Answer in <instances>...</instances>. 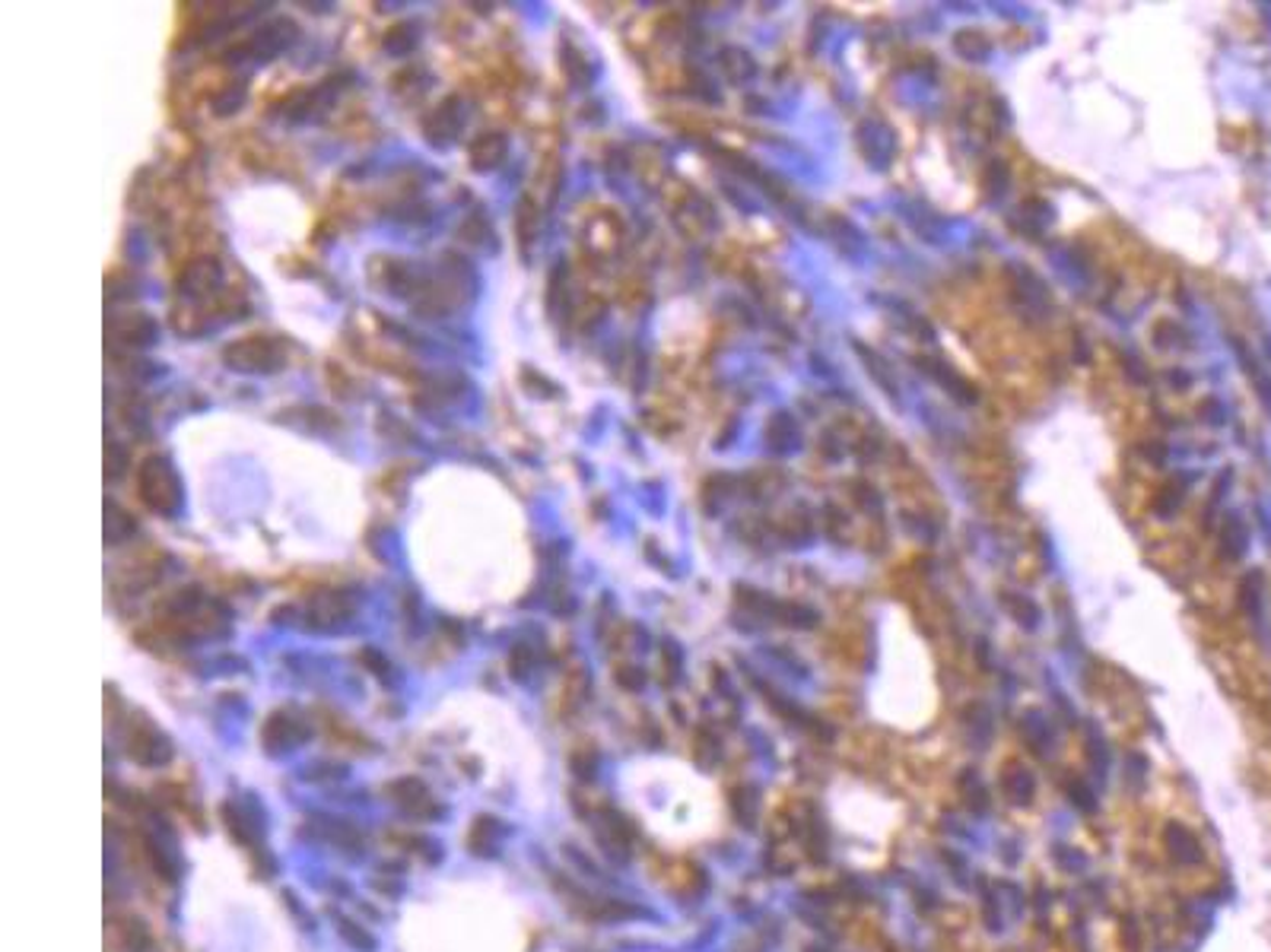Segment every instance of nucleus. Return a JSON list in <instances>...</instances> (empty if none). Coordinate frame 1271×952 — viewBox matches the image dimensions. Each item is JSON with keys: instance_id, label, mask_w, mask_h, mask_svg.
I'll return each instance as SVG.
<instances>
[{"instance_id": "obj_6", "label": "nucleus", "mask_w": 1271, "mask_h": 952, "mask_svg": "<svg viewBox=\"0 0 1271 952\" xmlns=\"http://www.w3.org/2000/svg\"><path fill=\"white\" fill-rule=\"evenodd\" d=\"M505 156H508V140H505V134L490 131V134H481V137L471 144V165H474L477 171H490V168L502 165Z\"/></svg>"}, {"instance_id": "obj_1", "label": "nucleus", "mask_w": 1271, "mask_h": 952, "mask_svg": "<svg viewBox=\"0 0 1271 952\" xmlns=\"http://www.w3.org/2000/svg\"><path fill=\"white\" fill-rule=\"evenodd\" d=\"M137 489L141 499L147 502V508H153L156 514H179L182 508V480L168 457H147L141 473H137Z\"/></svg>"}, {"instance_id": "obj_8", "label": "nucleus", "mask_w": 1271, "mask_h": 952, "mask_svg": "<svg viewBox=\"0 0 1271 952\" xmlns=\"http://www.w3.org/2000/svg\"><path fill=\"white\" fill-rule=\"evenodd\" d=\"M105 514H109V521H105V540H109V543H115V540H118V531H115V528H121V534H124V537H131V534H134V517L127 514V511H121L115 502H109V505H105Z\"/></svg>"}, {"instance_id": "obj_4", "label": "nucleus", "mask_w": 1271, "mask_h": 952, "mask_svg": "<svg viewBox=\"0 0 1271 952\" xmlns=\"http://www.w3.org/2000/svg\"><path fill=\"white\" fill-rule=\"evenodd\" d=\"M220 283H223V271H220L217 261H210V257L191 261V264L182 271V277H179V289H182V295H188V298H204V295H210V292H217Z\"/></svg>"}, {"instance_id": "obj_3", "label": "nucleus", "mask_w": 1271, "mask_h": 952, "mask_svg": "<svg viewBox=\"0 0 1271 952\" xmlns=\"http://www.w3.org/2000/svg\"><path fill=\"white\" fill-rule=\"evenodd\" d=\"M292 38H296V26H292L289 20H280V23L265 26L258 35H251L245 45H239L236 52L245 55V58L261 61V58H274L277 52H283L286 45H292Z\"/></svg>"}, {"instance_id": "obj_2", "label": "nucleus", "mask_w": 1271, "mask_h": 952, "mask_svg": "<svg viewBox=\"0 0 1271 952\" xmlns=\"http://www.w3.org/2000/svg\"><path fill=\"white\" fill-rule=\"evenodd\" d=\"M223 362L236 372H274L283 366V346L271 337H242L223 350Z\"/></svg>"}, {"instance_id": "obj_5", "label": "nucleus", "mask_w": 1271, "mask_h": 952, "mask_svg": "<svg viewBox=\"0 0 1271 952\" xmlns=\"http://www.w3.org/2000/svg\"><path fill=\"white\" fill-rule=\"evenodd\" d=\"M423 131H427V137L436 140V144L455 140L458 131H461V102H458L455 96L442 99V102L436 105V112L427 118V124H423Z\"/></svg>"}, {"instance_id": "obj_7", "label": "nucleus", "mask_w": 1271, "mask_h": 952, "mask_svg": "<svg viewBox=\"0 0 1271 952\" xmlns=\"http://www.w3.org/2000/svg\"><path fill=\"white\" fill-rule=\"evenodd\" d=\"M516 232H519L522 248H528V245L534 242V235H537V203H534V197H525V200L519 203Z\"/></svg>"}]
</instances>
